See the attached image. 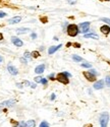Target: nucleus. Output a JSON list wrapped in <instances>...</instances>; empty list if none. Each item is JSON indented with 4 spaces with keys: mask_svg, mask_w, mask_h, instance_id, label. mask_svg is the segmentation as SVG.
<instances>
[{
    "mask_svg": "<svg viewBox=\"0 0 110 127\" xmlns=\"http://www.w3.org/2000/svg\"><path fill=\"white\" fill-rule=\"evenodd\" d=\"M66 31H67V34H68L70 37H75L76 35L79 34V32H80L79 27L76 26V25H74V24H70V25H68Z\"/></svg>",
    "mask_w": 110,
    "mask_h": 127,
    "instance_id": "1",
    "label": "nucleus"
},
{
    "mask_svg": "<svg viewBox=\"0 0 110 127\" xmlns=\"http://www.w3.org/2000/svg\"><path fill=\"white\" fill-rule=\"evenodd\" d=\"M99 121H100V127H107L108 121H109V114L107 112L102 113L101 116H100V119H99Z\"/></svg>",
    "mask_w": 110,
    "mask_h": 127,
    "instance_id": "2",
    "label": "nucleus"
},
{
    "mask_svg": "<svg viewBox=\"0 0 110 127\" xmlns=\"http://www.w3.org/2000/svg\"><path fill=\"white\" fill-rule=\"evenodd\" d=\"M84 76L89 81H95L96 80V71L95 70L86 71V72H84Z\"/></svg>",
    "mask_w": 110,
    "mask_h": 127,
    "instance_id": "3",
    "label": "nucleus"
},
{
    "mask_svg": "<svg viewBox=\"0 0 110 127\" xmlns=\"http://www.w3.org/2000/svg\"><path fill=\"white\" fill-rule=\"evenodd\" d=\"M55 78H56L57 81H59V82H61V83H63V84H67V83H68V77L65 75L63 72L58 73L57 76L55 77Z\"/></svg>",
    "mask_w": 110,
    "mask_h": 127,
    "instance_id": "4",
    "label": "nucleus"
},
{
    "mask_svg": "<svg viewBox=\"0 0 110 127\" xmlns=\"http://www.w3.org/2000/svg\"><path fill=\"white\" fill-rule=\"evenodd\" d=\"M15 104V101L14 100H8V101H5L3 103L0 104V110H1L3 107H12V106Z\"/></svg>",
    "mask_w": 110,
    "mask_h": 127,
    "instance_id": "5",
    "label": "nucleus"
},
{
    "mask_svg": "<svg viewBox=\"0 0 110 127\" xmlns=\"http://www.w3.org/2000/svg\"><path fill=\"white\" fill-rule=\"evenodd\" d=\"M90 29V23L87 22V23H83L80 25V30L83 32V33H88Z\"/></svg>",
    "mask_w": 110,
    "mask_h": 127,
    "instance_id": "6",
    "label": "nucleus"
},
{
    "mask_svg": "<svg viewBox=\"0 0 110 127\" xmlns=\"http://www.w3.org/2000/svg\"><path fill=\"white\" fill-rule=\"evenodd\" d=\"M11 42H12V44L15 45L16 47H21V46L24 45L23 41H21L20 39H18L17 37H12V38H11Z\"/></svg>",
    "mask_w": 110,
    "mask_h": 127,
    "instance_id": "7",
    "label": "nucleus"
},
{
    "mask_svg": "<svg viewBox=\"0 0 110 127\" xmlns=\"http://www.w3.org/2000/svg\"><path fill=\"white\" fill-rule=\"evenodd\" d=\"M7 69H8V71H9V73L10 74H12V75H16V74H18V70H17V68L16 67H14L13 65H8L7 66Z\"/></svg>",
    "mask_w": 110,
    "mask_h": 127,
    "instance_id": "8",
    "label": "nucleus"
},
{
    "mask_svg": "<svg viewBox=\"0 0 110 127\" xmlns=\"http://www.w3.org/2000/svg\"><path fill=\"white\" fill-rule=\"evenodd\" d=\"M104 87V81L103 80H98L94 83V89L95 90H101Z\"/></svg>",
    "mask_w": 110,
    "mask_h": 127,
    "instance_id": "9",
    "label": "nucleus"
},
{
    "mask_svg": "<svg viewBox=\"0 0 110 127\" xmlns=\"http://www.w3.org/2000/svg\"><path fill=\"white\" fill-rule=\"evenodd\" d=\"M20 20H21V16H14V17H12V18H10V19L8 20V23H9L10 25H15V24H18Z\"/></svg>",
    "mask_w": 110,
    "mask_h": 127,
    "instance_id": "10",
    "label": "nucleus"
},
{
    "mask_svg": "<svg viewBox=\"0 0 110 127\" xmlns=\"http://www.w3.org/2000/svg\"><path fill=\"white\" fill-rule=\"evenodd\" d=\"M44 70H45V65L44 64H40L35 68V72L37 73V74H41V73L44 72Z\"/></svg>",
    "mask_w": 110,
    "mask_h": 127,
    "instance_id": "11",
    "label": "nucleus"
},
{
    "mask_svg": "<svg viewBox=\"0 0 110 127\" xmlns=\"http://www.w3.org/2000/svg\"><path fill=\"white\" fill-rule=\"evenodd\" d=\"M100 31H101V33H103L104 35H108L110 33V27L107 26V25H104L100 28Z\"/></svg>",
    "mask_w": 110,
    "mask_h": 127,
    "instance_id": "12",
    "label": "nucleus"
},
{
    "mask_svg": "<svg viewBox=\"0 0 110 127\" xmlns=\"http://www.w3.org/2000/svg\"><path fill=\"white\" fill-rule=\"evenodd\" d=\"M62 47V45H57V46H52V47H50V49L48 50V53H49V54L51 55V54H53V53L54 52H56L59 48H61Z\"/></svg>",
    "mask_w": 110,
    "mask_h": 127,
    "instance_id": "13",
    "label": "nucleus"
},
{
    "mask_svg": "<svg viewBox=\"0 0 110 127\" xmlns=\"http://www.w3.org/2000/svg\"><path fill=\"white\" fill-rule=\"evenodd\" d=\"M16 32H17V34H19V35L27 34V33H29V32H30V29H28V28H20V29H17Z\"/></svg>",
    "mask_w": 110,
    "mask_h": 127,
    "instance_id": "14",
    "label": "nucleus"
},
{
    "mask_svg": "<svg viewBox=\"0 0 110 127\" xmlns=\"http://www.w3.org/2000/svg\"><path fill=\"white\" fill-rule=\"evenodd\" d=\"M36 126V122L35 120H29L26 122V126L25 127H35Z\"/></svg>",
    "mask_w": 110,
    "mask_h": 127,
    "instance_id": "15",
    "label": "nucleus"
},
{
    "mask_svg": "<svg viewBox=\"0 0 110 127\" xmlns=\"http://www.w3.org/2000/svg\"><path fill=\"white\" fill-rule=\"evenodd\" d=\"M84 37H85V38H92V39H96V40L99 39V37H98L96 34H94V33H92V34H85Z\"/></svg>",
    "mask_w": 110,
    "mask_h": 127,
    "instance_id": "16",
    "label": "nucleus"
},
{
    "mask_svg": "<svg viewBox=\"0 0 110 127\" xmlns=\"http://www.w3.org/2000/svg\"><path fill=\"white\" fill-rule=\"evenodd\" d=\"M72 60H74L76 62H81V61H83V58L78 55H72Z\"/></svg>",
    "mask_w": 110,
    "mask_h": 127,
    "instance_id": "17",
    "label": "nucleus"
},
{
    "mask_svg": "<svg viewBox=\"0 0 110 127\" xmlns=\"http://www.w3.org/2000/svg\"><path fill=\"white\" fill-rule=\"evenodd\" d=\"M31 55H32V57H34V58H38L40 56V53L38 51H34V52L31 53Z\"/></svg>",
    "mask_w": 110,
    "mask_h": 127,
    "instance_id": "18",
    "label": "nucleus"
},
{
    "mask_svg": "<svg viewBox=\"0 0 110 127\" xmlns=\"http://www.w3.org/2000/svg\"><path fill=\"white\" fill-rule=\"evenodd\" d=\"M82 66H83V67H85V68H91V67H92L91 63H89V62H85V63H83Z\"/></svg>",
    "mask_w": 110,
    "mask_h": 127,
    "instance_id": "19",
    "label": "nucleus"
},
{
    "mask_svg": "<svg viewBox=\"0 0 110 127\" xmlns=\"http://www.w3.org/2000/svg\"><path fill=\"white\" fill-rule=\"evenodd\" d=\"M50 125H49V123L48 122H46V121H43V122H41V124H40V126L39 127H49Z\"/></svg>",
    "mask_w": 110,
    "mask_h": 127,
    "instance_id": "20",
    "label": "nucleus"
},
{
    "mask_svg": "<svg viewBox=\"0 0 110 127\" xmlns=\"http://www.w3.org/2000/svg\"><path fill=\"white\" fill-rule=\"evenodd\" d=\"M105 82H106V86L110 88V75L106 76V78H105Z\"/></svg>",
    "mask_w": 110,
    "mask_h": 127,
    "instance_id": "21",
    "label": "nucleus"
},
{
    "mask_svg": "<svg viewBox=\"0 0 110 127\" xmlns=\"http://www.w3.org/2000/svg\"><path fill=\"white\" fill-rule=\"evenodd\" d=\"M101 20H102V22H104V23H106L107 25H110V18H107V17H102V18H101Z\"/></svg>",
    "mask_w": 110,
    "mask_h": 127,
    "instance_id": "22",
    "label": "nucleus"
},
{
    "mask_svg": "<svg viewBox=\"0 0 110 127\" xmlns=\"http://www.w3.org/2000/svg\"><path fill=\"white\" fill-rule=\"evenodd\" d=\"M24 57H25L26 59H30V58L32 57V55H31V53H30V52H25Z\"/></svg>",
    "mask_w": 110,
    "mask_h": 127,
    "instance_id": "23",
    "label": "nucleus"
},
{
    "mask_svg": "<svg viewBox=\"0 0 110 127\" xmlns=\"http://www.w3.org/2000/svg\"><path fill=\"white\" fill-rule=\"evenodd\" d=\"M67 2L69 4H75L76 2H78V0H67Z\"/></svg>",
    "mask_w": 110,
    "mask_h": 127,
    "instance_id": "24",
    "label": "nucleus"
},
{
    "mask_svg": "<svg viewBox=\"0 0 110 127\" xmlns=\"http://www.w3.org/2000/svg\"><path fill=\"white\" fill-rule=\"evenodd\" d=\"M47 82H48V80L46 78H42L41 79V83H43V84H47Z\"/></svg>",
    "mask_w": 110,
    "mask_h": 127,
    "instance_id": "25",
    "label": "nucleus"
},
{
    "mask_svg": "<svg viewBox=\"0 0 110 127\" xmlns=\"http://www.w3.org/2000/svg\"><path fill=\"white\" fill-rule=\"evenodd\" d=\"M41 79H42V77H40V76L35 77V81H36V82H41Z\"/></svg>",
    "mask_w": 110,
    "mask_h": 127,
    "instance_id": "26",
    "label": "nucleus"
},
{
    "mask_svg": "<svg viewBox=\"0 0 110 127\" xmlns=\"http://www.w3.org/2000/svg\"><path fill=\"white\" fill-rule=\"evenodd\" d=\"M20 62H23V63H25V64H27V60H26L25 57L24 58H20Z\"/></svg>",
    "mask_w": 110,
    "mask_h": 127,
    "instance_id": "27",
    "label": "nucleus"
},
{
    "mask_svg": "<svg viewBox=\"0 0 110 127\" xmlns=\"http://www.w3.org/2000/svg\"><path fill=\"white\" fill-rule=\"evenodd\" d=\"M4 16H6V13L5 12H0V18H2Z\"/></svg>",
    "mask_w": 110,
    "mask_h": 127,
    "instance_id": "28",
    "label": "nucleus"
},
{
    "mask_svg": "<svg viewBox=\"0 0 110 127\" xmlns=\"http://www.w3.org/2000/svg\"><path fill=\"white\" fill-rule=\"evenodd\" d=\"M31 37H32V39H36V38H37V35H36L35 33H33V34L31 35Z\"/></svg>",
    "mask_w": 110,
    "mask_h": 127,
    "instance_id": "29",
    "label": "nucleus"
},
{
    "mask_svg": "<svg viewBox=\"0 0 110 127\" xmlns=\"http://www.w3.org/2000/svg\"><path fill=\"white\" fill-rule=\"evenodd\" d=\"M63 73H64V74H65V75H66L67 77H69V76H71V74H70V73H68V72H63Z\"/></svg>",
    "mask_w": 110,
    "mask_h": 127,
    "instance_id": "30",
    "label": "nucleus"
},
{
    "mask_svg": "<svg viewBox=\"0 0 110 127\" xmlns=\"http://www.w3.org/2000/svg\"><path fill=\"white\" fill-rule=\"evenodd\" d=\"M55 97H56V96H55V94H52V95H51V98H50V99L53 101V100L55 99Z\"/></svg>",
    "mask_w": 110,
    "mask_h": 127,
    "instance_id": "31",
    "label": "nucleus"
},
{
    "mask_svg": "<svg viewBox=\"0 0 110 127\" xmlns=\"http://www.w3.org/2000/svg\"><path fill=\"white\" fill-rule=\"evenodd\" d=\"M49 78H50V79H55L54 74H50V75H49Z\"/></svg>",
    "mask_w": 110,
    "mask_h": 127,
    "instance_id": "32",
    "label": "nucleus"
},
{
    "mask_svg": "<svg viewBox=\"0 0 110 127\" xmlns=\"http://www.w3.org/2000/svg\"><path fill=\"white\" fill-rule=\"evenodd\" d=\"M31 87H32L33 89H35V88H36V84H35V83H32V84H31Z\"/></svg>",
    "mask_w": 110,
    "mask_h": 127,
    "instance_id": "33",
    "label": "nucleus"
},
{
    "mask_svg": "<svg viewBox=\"0 0 110 127\" xmlns=\"http://www.w3.org/2000/svg\"><path fill=\"white\" fill-rule=\"evenodd\" d=\"M2 39H3V36H2V34H1V33H0V41H1Z\"/></svg>",
    "mask_w": 110,
    "mask_h": 127,
    "instance_id": "34",
    "label": "nucleus"
},
{
    "mask_svg": "<svg viewBox=\"0 0 110 127\" xmlns=\"http://www.w3.org/2000/svg\"><path fill=\"white\" fill-rule=\"evenodd\" d=\"M0 62H2V57H0Z\"/></svg>",
    "mask_w": 110,
    "mask_h": 127,
    "instance_id": "35",
    "label": "nucleus"
}]
</instances>
